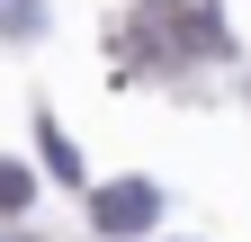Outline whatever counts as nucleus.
<instances>
[{
  "instance_id": "nucleus-2",
  "label": "nucleus",
  "mask_w": 251,
  "mask_h": 242,
  "mask_svg": "<svg viewBox=\"0 0 251 242\" xmlns=\"http://www.w3.org/2000/svg\"><path fill=\"white\" fill-rule=\"evenodd\" d=\"M36 206V170L27 162H0V216H27Z\"/></svg>"
},
{
  "instance_id": "nucleus-1",
  "label": "nucleus",
  "mask_w": 251,
  "mask_h": 242,
  "mask_svg": "<svg viewBox=\"0 0 251 242\" xmlns=\"http://www.w3.org/2000/svg\"><path fill=\"white\" fill-rule=\"evenodd\" d=\"M162 216V189L152 179H108V189H90V224L99 233H144Z\"/></svg>"
},
{
  "instance_id": "nucleus-3",
  "label": "nucleus",
  "mask_w": 251,
  "mask_h": 242,
  "mask_svg": "<svg viewBox=\"0 0 251 242\" xmlns=\"http://www.w3.org/2000/svg\"><path fill=\"white\" fill-rule=\"evenodd\" d=\"M36 144H45V170H54V179H81V153L63 144V126H54V117H36Z\"/></svg>"
},
{
  "instance_id": "nucleus-4",
  "label": "nucleus",
  "mask_w": 251,
  "mask_h": 242,
  "mask_svg": "<svg viewBox=\"0 0 251 242\" xmlns=\"http://www.w3.org/2000/svg\"><path fill=\"white\" fill-rule=\"evenodd\" d=\"M45 27V0H0V36H36Z\"/></svg>"
}]
</instances>
